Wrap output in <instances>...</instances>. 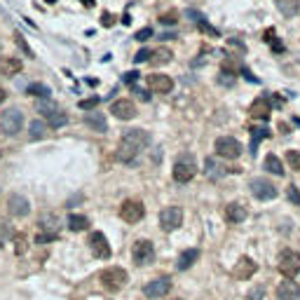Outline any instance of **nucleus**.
Listing matches in <instances>:
<instances>
[{"label":"nucleus","mask_w":300,"mask_h":300,"mask_svg":"<svg viewBox=\"0 0 300 300\" xmlns=\"http://www.w3.org/2000/svg\"><path fill=\"white\" fill-rule=\"evenodd\" d=\"M136 80H139V73H136V70H129V73H124V82H129V85H136Z\"/></svg>","instance_id":"46"},{"label":"nucleus","mask_w":300,"mask_h":300,"mask_svg":"<svg viewBox=\"0 0 300 300\" xmlns=\"http://www.w3.org/2000/svg\"><path fill=\"white\" fill-rule=\"evenodd\" d=\"M237 68H239V63L235 61V59H225V61H223V73H230V75H237Z\"/></svg>","instance_id":"37"},{"label":"nucleus","mask_w":300,"mask_h":300,"mask_svg":"<svg viewBox=\"0 0 300 300\" xmlns=\"http://www.w3.org/2000/svg\"><path fill=\"white\" fill-rule=\"evenodd\" d=\"M195 174H197V167H195V157L193 155H181L174 167V181L176 183H188L193 181Z\"/></svg>","instance_id":"4"},{"label":"nucleus","mask_w":300,"mask_h":300,"mask_svg":"<svg viewBox=\"0 0 300 300\" xmlns=\"http://www.w3.org/2000/svg\"><path fill=\"white\" fill-rule=\"evenodd\" d=\"M77 106L82 108V110H96V106H99V99H96V96H89V99H82Z\"/></svg>","instance_id":"34"},{"label":"nucleus","mask_w":300,"mask_h":300,"mask_svg":"<svg viewBox=\"0 0 300 300\" xmlns=\"http://www.w3.org/2000/svg\"><path fill=\"white\" fill-rule=\"evenodd\" d=\"M5 96H7V94H5V92H2V89H0V103L5 101Z\"/></svg>","instance_id":"52"},{"label":"nucleus","mask_w":300,"mask_h":300,"mask_svg":"<svg viewBox=\"0 0 300 300\" xmlns=\"http://www.w3.org/2000/svg\"><path fill=\"white\" fill-rule=\"evenodd\" d=\"M99 279L103 284V289H108V291H120L129 282V277H127V272L122 268H106L99 275Z\"/></svg>","instance_id":"2"},{"label":"nucleus","mask_w":300,"mask_h":300,"mask_svg":"<svg viewBox=\"0 0 300 300\" xmlns=\"http://www.w3.org/2000/svg\"><path fill=\"white\" fill-rule=\"evenodd\" d=\"M9 237H12V228H9L7 223H0V247H2Z\"/></svg>","instance_id":"39"},{"label":"nucleus","mask_w":300,"mask_h":300,"mask_svg":"<svg viewBox=\"0 0 300 300\" xmlns=\"http://www.w3.org/2000/svg\"><path fill=\"white\" fill-rule=\"evenodd\" d=\"M181 223H183V209H181V207H167V209H162L160 225H162V230H164V232L176 230V228H181Z\"/></svg>","instance_id":"7"},{"label":"nucleus","mask_w":300,"mask_h":300,"mask_svg":"<svg viewBox=\"0 0 300 300\" xmlns=\"http://www.w3.org/2000/svg\"><path fill=\"white\" fill-rule=\"evenodd\" d=\"M38 225H40V228H42V230H47V232H54V235H59V232H56V218H54L52 214L40 216Z\"/></svg>","instance_id":"31"},{"label":"nucleus","mask_w":300,"mask_h":300,"mask_svg":"<svg viewBox=\"0 0 300 300\" xmlns=\"http://www.w3.org/2000/svg\"><path fill=\"white\" fill-rule=\"evenodd\" d=\"M223 174H225L223 167H221V164H218V162H216L214 157H209V160H207V176H209V178H214V181H216V178H221Z\"/></svg>","instance_id":"29"},{"label":"nucleus","mask_w":300,"mask_h":300,"mask_svg":"<svg viewBox=\"0 0 300 300\" xmlns=\"http://www.w3.org/2000/svg\"><path fill=\"white\" fill-rule=\"evenodd\" d=\"M263 293H265V289L258 286V289H254V291L249 293V300H263Z\"/></svg>","instance_id":"47"},{"label":"nucleus","mask_w":300,"mask_h":300,"mask_svg":"<svg viewBox=\"0 0 300 300\" xmlns=\"http://www.w3.org/2000/svg\"><path fill=\"white\" fill-rule=\"evenodd\" d=\"M131 92L136 94V96H139L141 101H148V99H150V94H146L143 89H139V87H134V85H131Z\"/></svg>","instance_id":"49"},{"label":"nucleus","mask_w":300,"mask_h":300,"mask_svg":"<svg viewBox=\"0 0 300 300\" xmlns=\"http://www.w3.org/2000/svg\"><path fill=\"white\" fill-rule=\"evenodd\" d=\"M293 124H298L300 127V117H293Z\"/></svg>","instance_id":"53"},{"label":"nucleus","mask_w":300,"mask_h":300,"mask_svg":"<svg viewBox=\"0 0 300 300\" xmlns=\"http://www.w3.org/2000/svg\"><path fill=\"white\" fill-rule=\"evenodd\" d=\"M174 300H181V298H174Z\"/></svg>","instance_id":"54"},{"label":"nucleus","mask_w":300,"mask_h":300,"mask_svg":"<svg viewBox=\"0 0 300 300\" xmlns=\"http://www.w3.org/2000/svg\"><path fill=\"white\" fill-rule=\"evenodd\" d=\"M19 70H21V61H19V59L7 56V59H2V61H0V75L12 77V75H16Z\"/></svg>","instance_id":"23"},{"label":"nucleus","mask_w":300,"mask_h":300,"mask_svg":"<svg viewBox=\"0 0 300 300\" xmlns=\"http://www.w3.org/2000/svg\"><path fill=\"white\" fill-rule=\"evenodd\" d=\"M7 209H9V214L14 216V218H23V216L31 214V204H28V200H26L23 195H19V193L9 195Z\"/></svg>","instance_id":"14"},{"label":"nucleus","mask_w":300,"mask_h":300,"mask_svg":"<svg viewBox=\"0 0 300 300\" xmlns=\"http://www.w3.org/2000/svg\"><path fill=\"white\" fill-rule=\"evenodd\" d=\"M148 38H153V28H150V26H146V28H141V31L134 33V40H139V42H146Z\"/></svg>","instance_id":"36"},{"label":"nucleus","mask_w":300,"mask_h":300,"mask_svg":"<svg viewBox=\"0 0 300 300\" xmlns=\"http://www.w3.org/2000/svg\"><path fill=\"white\" fill-rule=\"evenodd\" d=\"M160 21H162V23H167V26H169V23L174 26V23L178 21V12H174V9H171V12H164V14L160 16Z\"/></svg>","instance_id":"41"},{"label":"nucleus","mask_w":300,"mask_h":300,"mask_svg":"<svg viewBox=\"0 0 300 300\" xmlns=\"http://www.w3.org/2000/svg\"><path fill=\"white\" fill-rule=\"evenodd\" d=\"M14 242H16V247H14V251H16V256H21V254H23V251H26V239H23V235H21V237H16V239H14Z\"/></svg>","instance_id":"45"},{"label":"nucleus","mask_w":300,"mask_h":300,"mask_svg":"<svg viewBox=\"0 0 300 300\" xmlns=\"http://www.w3.org/2000/svg\"><path fill=\"white\" fill-rule=\"evenodd\" d=\"M225 218L230 221V223H242V221H247V209L237 204V202H232L225 207Z\"/></svg>","instance_id":"21"},{"label":"nucleus","mask_w":300,"mask_h":300,"mask_svg":"<svg viewBox=\"0 0 300 300\" xmlns=\"http://www.w3.org/2000/svg\"><path fill=\"white\" fill-rule=\"evenodd\" d=\"M45 134H47V124L42 122V120H33L31 122V139L38 141V139H42Z\"/></svg>","instance_id":"32"},{"label":"nucleus","mask_w":300,"mask_h":300,"mask_svg":"<svg viewBox=\"0 0 300 300\" xmlns=\"http://www.w3.org/2000/svg\"><path fill=\"white\" fill-rule=\"evenodd\" d=\"M148 146H150V134L146 129H127L120 139L115 157L117 162H134V157H139Z\"/></svg>","instance_id":"1"},{"label":"nucleus","mask_w":300,"mask_h":300,"mask_svg":"<svg viewBox=\"0 0 300 300\" xmlns=\"http://www.w3.org/2000/svg\"><path fill=\"white\" fill-rule=\"evenodd\" d=\"M249 113H251V117H256V120H268L270 113H272V103H270V99L261 96V99H256L254 103H251Z\"/></svg>","instance_id":"19"},{"label":"nucleus","mask_w":300,"mask_h":300,"mask_svg":"<svg viewBox=\"0 0 300 300\" xmlns=\"http://www.w3.org/2000/svg\"><path fill=\"white\" fill-rule=\"evenodd\" d=\"M21 127H23V113L19 110V108H9V110L2 113V120H0V129H2V134L14 136V134L21 131Z\"/></svg>","instance_id":"5"},{"label":"nucleus","mask_w":300,"mask_h":300,"mask_svg":"<svg viewBox=\"0 0 300 300\" xmlns=\"http://www.w3.org/2000/svg\"><path fill=\"white\" fill-rule=\"evenodd\" d=\"M218 80H221V85H232V82H235V75H230V73H221Z\"/></svg>","instance_id":"48"},{"label":"nucleus","mask_w":300,"mask_h":300,"mask_svg":"<svg viewBox=\"0 0 300 300\" xmlns=\"http://www.w3.org/2000/svg\"><path fill=\"white\" fill-rule=\"evenodd\" d=\"M265 169L270 174H275V176H284V164H282V160H279L277 155H268L265 157Z\"/></svg>","instance_id":"27"},{"label":"nucleus","mask_w":300,"mask_h":300,"mask_svg":"<svg viewBox=\"0 0 300 300\" xmlns=\"http://www.w3.org/2000/svg\"><path fill=\"white\" fill-rule=\"evenodd\" d=\"M148 87L157 94H169L174 89V80L169 75H162V73H153L148 75Z\"/></svg>","instance_id":"17"},{"label":"nucleus","mask_w":300,"mask_h":300,"mask_svg":"<svg viewBox=\"0 0 300 300\" xmlns=\"http://www.w3.org/2000/svg\"><path fill=\"white\" fill-rule=\"evenodd\" d=\"M56 237H59V235H54V232H38L35 244H47V242H54Z\"/></svg>","instance_id":"38"},{"label":"nucleus","mask_w":300,"mask_h":300,"mask_svg":"<svg viewBox=\"0 0 300 300\" xmlns=\"http://www.w3.org/2000/svg\"><path fill=\"white\" fill-rule=\"evenodd\" d=\"M256 270H258V265H256L251 258L242 256V258L237 261V265L232 268V277H235V279H242V282H244V279H251V277H254Z\"/></svg>","instance_id":"15"},{"label":"nucleus","mask_w":300,"mask_h":300,"mask_svg":"<svg viewBox=\"0 0 300 300\" xmlns=\"http://www.w3.org/2000/svg\"><path fill=\"white\" fill-rule=\"evenodd\" d=\"M68 228L73 232H85L89 228V218L82 214H70L68 216Z\"/></svg>","instance_id":"25"},{"label":"nucleus","mask_w":300,"mask_h":300,"mask_svg":"<svg viewBox=\"0 0 300 300\" xmlns=\"http://www.w3.org/2000/svg\"><path fill=\"white\" fill-rule=\"evenodd\" d=\"M85 122L92 127L94 131H99V134H106L108 131V122H106V117H103V113H96V110H89L85 117Z\"/></svg>","instance_id":"20"},{"label":"nucleus","mask_w":300,"mask_h":300,"mask_svg":"<svg viewBox=\"0 0 300 300\" xmlns=\"http://www.w3.org/2000/svg\"><path fill=\"white\" fill-rule=\"evenodd\" d=\"M26 94H31V96H40V99H47L52 92H49V87H47V85H40V82H35V85L26 87Z\"/></svg>","instance_id":"30"},{"label":"nucleus","mask_w":300,"mask_h":300,"mask_svg":"<svg viewBox=\"0 0 300 300\" xmlns=\"http://www.w3.org/2000/svg\"><path fill=\"white\" fill-rule=\"evenodd\" d=\"M89 249H92V254L96 256V258H101V261H108L110 254H113L103 232H92V235H89Z\"/></svg>","instance_id":"10"},{"label":"nucleus","mask_w":300,"mask_h":300,"mask_svg":"<svg viewBox=\"0 0 300 300\" xmlns=\"http://www.w3.org/2000/svg\"><path fill=\"white\" fill-rule=\"evenodd\" d=\"M251 193H254L256 200H275L277 197V188L265 181V178H254L251 181Z\"/></svg>","instance_id":"12"},{"label":"nucleus","mask_w":300,"mask_h":300,"mask_svg":"<svg viewBox=\"0 0 300 300\" xmlns=\"http://www.w3.org/2000/svg\"><path fill=\"white\" fill-rule=\"evenodd\" d=\"M286 162H289V167L293 171H300V153L298 150H289L286 153Z\"/></svg>","instance_id":"33"},{"label":"nucleus","mask_w":300,"mask_h":300,"mask_svg":"<svg viewBox=\"0 0 300 300\" xmlns=\"http://www.w3.org/2000/svg\"><path fill=\"white\" fill-rule=\"evenodd\" d=\"M251 153H258V143H261L263 139H268L270 136V129H265V127H258V129H251Z\"/></svg>","instance_id":"28"},{"label":"nucleus","mask_w":300,"mask_h":300,"mask_svg":"<svg viewBox=\"0 0 300 300\" xmlns=\"http://www.w3.org/2000/svg\"><path fill=\"white\" fill-rule=\"evenodd\" d=\"M277 268L286 279H293L300 272V254L298 251H293V249H284V251L279 254Z\"/></svg>","instance_id":"3"},{"label":"nucleus","mask_w":300,"mask_h":300,"mask_svg":"<svg viewBox=\"0 0 300 300\" xmlns=\"http://www.w3.org/2000/svg\"><path fill=\"white\" fill-rule=\"evenodd\" d=\"M277 298L279 300H300V284L293 279H286L277 286Z\"/></svg>","instance_id":"18"},{"label":"nucleus","mask_w":300,"mask_h":300,"mask_svg":"<svg viewBox=\"0 0 300 300\" xmlns=\"http://www.w3.org/2000/svg\"><path fill=\"white\" fill-rule=\"evenodd\" d=\"M197 28H200L202 33H207V35H211V38H218V31H216L214 26H209V23L204 21V19H200V21H197Z\"/></svg>","instance_id":"35"},{"label":"nucleus","mask_w":300,"mask_h":300,"mask_svg":"<svg viewBox=\"0 0 300 300\" xmlns=\"http://www.w3.org/2000/svg\"><path fill=\"white\" fill-rule=\"evenodd\" d=\"M131 258L136 265H148V263H153L155 258V249H153V242H148V239H139L134 249H131Z\"/></svg>","instance_id":"9"},{"label":"nucleus","mask_w":300,"mask_h":300,"mask_svg":"<svg viewBox=\"0 0 300 300\" xmlns=\"http://www.w3.org/2000/svg\"><path fill=\"white\" fill-rule=\"evenodd\" d=\"M216 153L218 157H225V160H237L239 155H242V143L237 139H232V136H221V139H216Z\"/></svg>","instance_id":"6"},{"label":"nucleus","mask_w":300,"mask_h":300,"mask_svg":"<svg viewBox=\"0 0 300 300\" xmlns=\"http://www.w3.org/2000/svg\"><path fill=\"white\" fill-rule=\"evenodd\" d=\"M110 113H113L117 120H131V117L136 115V106H134V101H129V99H117V101H113Z\"/></svg>","instance_id":"16"},{"label":"nucleus","mask_w":300,"mask_h":300,"mask_svg":"<svg viewBox=\"0 0 300 300\" xmlns=\"http://www.w3.org/2000/svg\"><path fill=\"white\" fill-rule=\"evenodd\" d=\"M275 2H277L279 12H282L284 16H296L298 14V9H300L298 0H275Z\"/></svg>","instance_id":"26"},{"label":"nucleus","mask_w":300,"mask_h":300,"mask_svg":"<svg viewBox=\"0 0 300 300\" xmlns=\"http://www.w3.org/2000/svg\"><path fill=\"white\" fill-rule=\"evenodd\" d=\"M148 59H150V49H146V47H143V49H139V52H136V56H134V61H136V63H143V61H148Z\"/></svg>","instance_id":"43"},{"label":"nucleus","mask_w":300,"mask_h":300,"mask_svg":"<svg viewBox=\"0 0 300 300\" xmlns=\"http://www.w3.org/2000/svg\"><path fill=\"white\" fill-rule=\"evenodd\" d=\"M40 113L47 120V124L54 127V129H59V127H63V124L68 122V115L63 110H59V108H54L52 103H40Z\"/></svg>","instance_id":"11"},{"label":"nucleus","mask_w":300,"mask_h":300,"mask_svg":"<svg viewBox=\"0 0 300 300\" xmlns=\"http://www.w3.org/2000/svg\"><path fill=\"white\" fill-rule=\"evenodd\" d=\"M200 258V249H185L183 254L178 256L176 261V268L178 270H188L190 265H195V261Z\"/></svg>","instance_id":"22"},{"label":"nucleus","mask_w":300,"mask_h":300,"mask_svg":"<svg viewBox=\"0 0 300 300\" xmlns=\"http://www.w3.org/2000/svg\"><path fill=\"white\" fill-rule=\"evenodd\" d=\"M82 2H85L87 7H92V5H94V0H82Z\"/></svg>","instance_id":"51"},{"label":"nucleus","mask_w":300,"mask_h":300,"mask_svg":"<svg viewBox=\"0 0 300 300\" xmlns=\"http://www.w3.org/2000/svg\"><path fill=\"white\" fill-rule=\"evenodd\" d=\"M171 59H174V54H171V49H167V47H157V49L150 52L153 66H164V63H169Z\"/></svg>","instance_id":"24"},{"label":"nucleus","mask_w":300,"mask_h":300,"mask_svg":"<svg viewBox=\"0 0 300 300\" xmlns=\"http://www.w3.org/2000/svg\"><path fill=\"white\" fill-rule=\"evenodd\" d=\"M286 197H289L293 204H298V207H300V190L296 188V185H289V190H286Z\"/></svg>","instance_id":"40"},{"label":"nucleus","mask_w":300,"mask_h":300,"mask_svg":"<svg viewBox=\"0 0 300 300\" xmlns=\"http://www.w3.org/2000/svg\"><path fill=\"white\" fill-rule=\"evenodd\" d=\"M101 23H103L106 28H110V26L115 23V16L110 14V12H103V14H101Z\"/></svg>","instance_id":"44"},{"label":"nucleus","mask_w":300,"mask_h":300,"mask_svg":"<svg viewBox=\"0 0 300 300\" xmlns=\"http://www.w3.org/2000/svg\"><path fill=\"white\" fill-rule=\"evenodd\" d=\"M143 216H146V209H143V202L139 200H127L120 207V218L127 223H139Z\"/></svg>","instance_id":"8"},{"label":"nucleus","mask_w":300,"mask_h":300,"mask_svg":"<svg viewBox=\"0 0 300 300\" xmlns=\"http://www.w3.org/2000/svg\"><path fill=\"white\" fill-rule=\"evenodd\" d=\"M16 45L21 47V49H23V54H26V56H31V59H33V49H31V47H28V42H26V38H23V35H16Z\"/></svg>","instance_id":"42"},{"label":"nucleus","mask_w":300,"mask_h":300,"mask_svg":"<svg viewBox=\"0 0 300 300\" xmlns=\"http://www.w3.org/2000/svg\"><path fill=\"white\" fill-rule=\"evenodd\" d=\"M265 40H268V42H272V40H275V31H272V28H270V31H265Z\"/></svg>","instance_id":"50"},{"label":"nucleus","mask_w":300,"mask_h":300,"mask_svg":"<svg viewBox=\"0 0 300 300\" xmlns=\"http://www.w3.org/2000/svg\"><path fill=\"white\" fill-rule=\"evenodd\" d=\"M171 291V279L169 277H157L153 282H148L143 293H146V298H162V296H167Z\"/></svg>","instance_id":"13"}]
</instances>
